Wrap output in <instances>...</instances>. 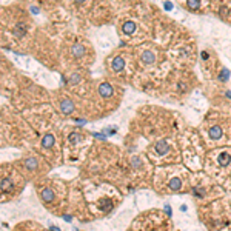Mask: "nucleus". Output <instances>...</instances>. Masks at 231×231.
Listing matches in <instances>:
<instances>
[{"mask_svg": "<svg viewBox=\"0 0 231 231\" xmlns=\"http://www.w3.org/2000/svg\"><path fill=\"white\" fill-rule=\"evenodd\" d=\"M42 199H43V202H46V203H51L53 200H54V193L51 191V190H48V188H45V190H42Z\"/></svg>", "mask_w": 231, "mask_h": 231, "instance_id": "7ed1b4c3", "label": "nucleus"}, {"mask_svg": "<svg viewBox=\"0 0 231 231\" xmlns=\"http://www.w3.org/2000/svg\"><path fill=\"white\" fill-rule=\"evenodd\" d=\"M79 139H80V136H79V134H71V136H69V140H71L73 143H74V142H77Z\"/></svg>", "mask_w": 231, "mask_h": 231, "instance_id": "dca6fc26", "label": "nucleus"}, {"mask_svg": "<svg viewBox=\"0 0 231 231\" xmlns=\"http://www.w3.org/2000/svg\"><path fill=\"white\" fill-rule=\"evenodd\" d=\"M133 164H134V167H139V160H137V159H133Z\"/></svg>", "mask_w": 231, "mask_h": 231, "instance_id": "a211bd4d", "label": "nucleus"}, {"mask_svg": "<svg viewBox=\"0 0 231 231\" xmlns=\"http://www.w3.org/2000/svg\"><path fill=\"white\" fill-rule=\"evenodd\" d=\"M156 153L159 154V156H162V154H167L168 153V150H170V147H168V143L165 142V140H159L157 143H156Z\"/></svg>", "mask_w": 231, "mask_h": 231, "instance_id": "f257e3e1", "label": "nucleus"}, {"mask_svg": "<svg viewBox=\"0 0 231 231\" xmlns=\"http://www.w3.org/2000/svg\"><path fill=\"white\" fill-rule=\"evenodd\" d=\"M228 76H229V71H228V69H223V71L219 74V79H220V80H226Z\"/></svg>", "mask_w": 231, "mask_h": 231, "instance_id": "2eb2a0df", "label": "nucleus"}, {"mask_svg": "<svg viewBox=\"0 0 231 231\" xmlns=\"http://www.w3.org/2000/svg\"><path fill=\"white\" fill-rule=\"evenodd\" d=\"M134 29H136L134 22H126L125 25H123V33H125V34H131V33H134Z\"/></svg>", "mask_w": 231, "mask_h": 231, "instance_id": "9b49d317", "label": "nucleus"}, {"mask_svg": "<svg viewBox=\"0 0 231 231\" xmlns=\"http://www.w3.org/2000/svg\"><path fill=\"white\" fill-rule=\"evenodd\" d=\"M154 60H156V56H154L153 53L145 51V53L142 54V62H143V63H153Z\"/></svg>", "mask_w": 231, "mask_h": 231, "instance_id": "6e6552de", "label": "nucleus"}, {"mask_svg": "<svg viewBox=\"0 0 231 231\" xmlns=\"http://www.w3.org/2000/svg\"><path fill=\"white\" fill-rule=\"evenodd\" d=\"M228 162H229L228 153H222V154L219 156V164H220V165H228Z\"/></svg>", "mask_w": 231, "mask_h": 231, "instance_id": "f8f14e48", "label": "nucleus"}, {"mask_svg": "<svg viewBox=\"0 0 231 231\" xmlns=\"http://www.w3.org/2000/svg\"><path fill=\"white\" fill-rule=\"evenodd\" d=\"M25 164H26V168L34 170V168H36V165H37V160H36V159H28V160L25 162Z\"/></svg>", "mask_w": 231, "mask_h": 231, "instance_id": "ddd939ff", "label": "nucleus"}, {"mask_svg": "<svg viewBox=\"0 0 231 231\" xmlns=\"http://www.w3.org/2000/svg\"><path fill=\"white\" fill-rule=\"evenodd\" d=\"M83 53H85V48L82 45H74L73 48H71V54L74 56V57H80V56H83Z\"/></svg>", "mask_w": 231, "mask_h": 231, "instance_id": "423d86ee", "label": "nucleus"}, {"mask_svg": "<svg viewBox=\"0 0 231 231\" xmlns=\"http://www.w3.org/2000/svg\"><path fill=\"white\" fill-rule=\"evenodd\" d=\"M180 187H182V182H180L179 177L171 179V182L168 183V188H170L171 191H177V190H180Z\"/></svg>", "mask_w": 231, "mask_h": 231, "instance_id": "39448f33", "label": "nucleus"}, {"mask_svg": "<svg viewBox=\"0 0 231 231\" xmlns=\"http://www.w3.org/2000/svg\"><path fill=\"white\" fill-rule=\"evenodd\" d=\"M99 92H100V96H103V97H109L112 94V88H111L109 83H102L99 86Z\"/></svg>", "mask_w": 231, "mask_h": 231, "instance_id": "f03ea898", "label": "nucleus"}, {"mask_svg": "<svg viewBox=\"0 0 231 231\" xmlns=\"http://www.w3.org/2000/svg\"><path fill=\"white\" fill-rule=\"evenodd\" d=\"M188 6L193 9H197L200 6V0H188Z\"/></svg>", "mask_w": 231, "mask_h": 231, "instance_id": "4468645a", "label": "nucleus"}, {"mask_svg": "<svg viewBox=\"0 0 231 231\" xmlns=\"http://www.w3.org/2000/svg\"><path fill=\"white\" fill-rule=\"evenodd\" d=\"M73 109H74V105H73V102L71 100H63L62 102V111L63 112H73Z\"/></svg>", "mask_w": 231, "mask_h": 231, "instance_id": "0eeeda50", "label": "nucleus"}, {"mask_svg": "<svg viewBox=\"0 0 231 231\" xmlns=\"http://www.w3.org/2000/svg\"><path fill=\"white\" fill-rule=\"evenodd\" d=\"M83 2H85V0H76V3H80V5H82Z\"/></svg>", "mask_w": 231, "mask_h": 231, "instance_id": "6ab92c4d", "label": "nucleus"}, {"mask_svg": "<svg viewBox=\"0 0 231 231\" xmlns=\"http://www.w3.org/2000/svg\"><path fill=\"white\" fill-rule=\"evenodd\" d=\"M202 59L206 60V59H208V53H202Z\"/></svg>", "mask_w": 231, "mask_h": 231, "instance_id": "f3484780", "label": "nucleus"}, {"mask_svg": "<svg viewBox=\"0 0 231 231\" xmlns=\"http://www.w3.org/2000/svg\"><path fill=\"white\" fill-rule=\"evenodd\" d=\"M123 65H125V62H123L122 57H116V59L112 60V69H114V71H122Z\"/></svg>", "mask_w": 231, "mask_h": 231, "instance_id": "20e7f679", "label": "nucleus"}, {"mask_svg": "<svg viewBox=\"0 0 231 231\" xmlns=\"http://www.w3.org/2000/svg\"><path fill=\"white\" fill-rule=\"evenodd\" d=\"M53 143H54V137H53L51 134H48V136H45V137H43V140H42L43 148H50Z\"/></svg>", "mask_w": 231, "mask_h": 231, "instance_id": "1a4fd4ad", "label": "nucleus"}, {"mask_svg": "<svg viewBox=\"0 0 231 231\" xmlns=\"http://www.w3.org/2000/svg\"><path fill=\"white\" fill-rule=\"evenodd\" d=\"M220 136H222V129L219 126H213L210 129V137L211 139H220Z\"/></svg>", "mask_w": 231, "mask_h": 231, "instance_id": "9d476101", "label": "nucleus"}]
</instances>
